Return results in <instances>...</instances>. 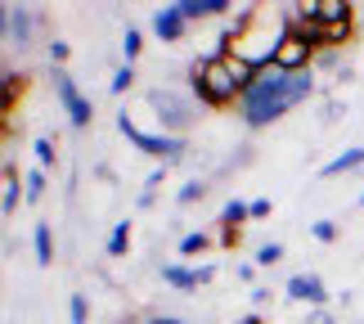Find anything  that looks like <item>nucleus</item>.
Wrapping results in <instances>:
<instances>
[{
	"label": "nucleus",
	"instance_id": "obj_20",
	"mask_svg": "<svg viewBox=\"0 0 364 324\" xmlns=\"http://www.w3.org/2000/svg\"><path fill=\"white\" fill-rule=\"evenodd\" d=\"M126 248H131V221H113V230L104 239V252L108 257H126Z\"/></svg>",
	"mask_w": 364,
	"mask_h": 324
},
{
	"label": "nucleus",
	"instance_id": "obj_6",
	"mask_svg": "<svg viewBox=\"0 0 364 324\" xmlns=\"http://www.w3.org/2000/svg\"><path fill=\"white\" fill-rule=\"evenodd\" d=\"M54 95H59V108L68 113V126H73V131H86V126L95 122V100H90V95H81L77 77L68 73V68L54 73Z\"/></svg>",
	"mask_w": 364,
	"mask_h": 324
},
{
	"label": "nucleus",
	"instance_id": "obj_31",
	"mask_svg": "<svg viewBox=\"0 0 364 324\" xmlns=\"http://www.w3.org/2000/svg\"><path fill=\"white\" fill-rule=\"evenodd\" d=\"M311 239H319V244H333L338 239V221H311Z\"/></svg>",
	"mask_w": 364,
	"mask_h": 324
},
{
	"label": "nucleus",
	"instance_id": "obj_11",
	"mask_svg": "<svg viewBox=\"0 0 364 324\" xmlns=\"http://www.w3.org/2000/svg\"><path fill=\"white\" fill-rule=\"evenodd\" d=\"M180 14L189 23H207V19H230L234 14V0H176Z\"/></svg>",
	"mask_w": 364,
	"mask_h": 324
},
{
	"label": "nucleus",
	"instance_id": "obj_13",
	"mask_svg": "<svg viewBox=\"0 0 364 324\" xmlns=\"http://www.w3.org/2000/svg\"><path fill=\"white\" fill-rule=\"evenodd\" d=\"M364 167V145H355V149H342L338 158H328L324 167H319V176L324 180H333V176H346V172H360Z\"/></svg>",
	"mask_w": 364,
	"mask_h": 324
},
{
	"label": "nucleus",
	"instance_id": "obj_32",
	"mask_svg": "<svg viewBox=\"0 0 364 324\" xmlns=\"http://www.w3.org/2000/svg\"><path fill=\"white\" fill-rule=\"evenodd\" d=\"M301 324H338V315H333V306H315Z\"/></svg>",
	"mask_w": 364,
	"mask_h": 324
},
{
	"label": "nucleus",
	"instance_id": "obj_8",
	"mask_svg": "<svg viewBox=\"0 0 364 324\" xmlns=\"http://www.w3.org/2000/svg\"><path fill=\"white\" fill-rule=\"evenodd\" d=\"M149 27H153V36L162 41V46H180V41L189 36V19L180 14V5H162V9H153V19H149Z\"/></svg>",
	"mask_w": 364,
	"mask_h": 324
},
{
	"label": "nucleus",
	"instance_id": "obj_29",
	"mask_svg": "<svg viewBox=\"0 0 364 324\" xmlns=\"http://www.w3.org/2000/svg\"><path fill=\"white\" fill-rule=\"evenodd\" d=\"M135 86V63H117V73H113V81H108V90L113 95H126Z\"/></svg>",
	"mask_w": 364,
	"mask_h": 324
},
{
	"label": "nucleus",
	"instance_id": "obj_9",
	"mask_svg": "<svg viewBox=\"0 0 364 324\" xmlns=\"http://www.w3.org/2000/svg\"><path fill=\"white\" fill-rule=\"evenodd\" d=\"M284 298L288 302H301V306H328V288H324V279H319L315 271H301V275H292L288 284H284Z\"/></svg>",
	"mask_w": 364,
	"mask_h": 324
},
{
	"label": "nucleus",
	"instance_id": "obj_37",
	"mask_svg": "<svg viewBox=\"0 0 364 324\" xmlns=\"http://www.w3.org/2000/svg\"><path fill=\"white\" fill-rule=\"evenodd\" d=\"M144 324H189V320H180V315H153V320H144Z\"/></svg>",
	"mask_w": 364,
	"mask_h": 324
},
{
	"label": "nucleus",
	"instance_id": "obj_34",
	"mask_svg": "<svg viewBox=\"0 0 364 324\" xmlns=\"http://www.w3.org/2000/svg\"><path fill=\"white\" fill-rule=\"evenodd\" d=\"M247 298H252V306H265V302L274 298V288H265V284H252V293H247Z\"/></svg>",
	"mask_w": 364,
	"mask_h": 324
},
{
	"label": "nucleus",
	"instance_id": "obj_30",
	"mask_svg": "<svg viewBox=\"0 0 364 324\" xmlns=\"http://www.w3.org/2000/svg\"><path fill=\"white\" fill-rule=\"evenodd\" d=\"M46 54H50V63H54V68H63L68 59H73V46H68V41H59V36H54L50 46H46Z\"/></svg>",
	"mask_w": 364,
	"mask_h": 324
},
{
	"label": "nucleus",
	"instance_id": "obj_17",
	"mask_svg": "<svg viewBox=\"0 0 364 324\" xmlns=\"http://www.w3.org/2000/svg\"><path fill=\"white\" fill-rule=\"evenodd\" d=\"M46 189H50V172H46V167H32V172L23 176V199L36 207L41 199H46Z\"/></svg>",
	"mask_w": 364,
	"mask_h": 324
},
{
	"label": "nucleus",
	"instance_id": "obj_40",
	"mask_svg": "<svg viewBox=\"0 0 364 324\" xmlns=\"http://www.w3.org/2000/svg\"><path fill=\"white\" fill-rule=\"evenodd\" d=\"M122 324H135V320H122Z\"/></svg>",
	"mask_w": 364,
	"mask_h": 324
},
{
	"label": "nucleus",
	"instance_id": "obj_2",
	"mask_svg": "<svg viewBox=\"0 0 364 324\" xmlns=\"http://www.w3.org/2000/svg\"><path fill=\"white\" fill-rule=\"evenodd\" d=\"M288 77L284 68H265V73H257V81H252V90L239 100V117L247 131H261V126H274L279 117H288L292 104H288Z\"/></svg>",
	"mask_w": 364,
	"mask_h": 324
},
{
	"label": "nucleus",
	"instance_id": "obj_26",
	"mask_svg": "<svg viewBox=\"0 0 364 324\" xmlns=\"http://www.w3.org/2000/svg\"><path fill=\"white\" fill-rule=\"evenodd\" d=\"M346 117V100L342 95H324V104H319V126H338Z\"/></svg>",
	"mask_w": 364,
	"mask_h": 324
},
{
	"label": "nucleus",
	"instance_id": "obj_18",
	"mask_svg": "<svg viewBox=\"0 0 364 324\" xmlns=\"http://www.w3.org/2000/svg\"><path fill=\"white\" fill-rule=\"evenodd\" d=\"M243 221H252V203H243V199H230L216 216V225H225V230H243Z\"/></svg>",
	"mask_w": 364,
	"mask_h": 324
},
{
	"label": "nucleus",
	"instance_id": "obj_33",
	"mask_svg": "<svg viewBox=\"0 0 364 324\" xmlns=\"http://www.w3.org/2000/svg\"><path fill=\"white\" fill-rule=\"evenodd\" d=\"M270 212H274V203H270V199H252V221H265Z\"/></svg>",
	"mask_w": 364,
	"mask_h": 324
},
{
	"label": "nucleus",
	"instance_id": "obj_16",
	"mask_svg": "<svg viewBox=\"0 0 364 324\" xmlns=\"http://www.w3.org/2000/svg\"><path fill=\"white\" fill-rule=\"evenodd\" d=\"M351 36H355V23L319 27V50H342V46H351Z\"/></svg>",
	"mask_w": 364,
	"mask_h": 324
},
{
	"label": "nucleus",
	"instance_id": "obj_35",
	"mask_svg": "<svg viewBox=\"0 0 364 324\" xmlns=\"http://www.w3.org/2000/svg\"><path fill=\"white\" fill-rule=\"evenodd\" d=\"M239 234H243V230H225V225H220L216 244H220V248H239Z\"/></svg>",
	"mask_w": 364,
	"mask_h": 324
},
{
	"label": "nucleus",
	"instance_id": "obj_39",
	"mask_svg": "<svg viewBox=\"0 0 364 324\" xmlns=\"http://www.w3.org/2000/svg\"><path fill=\"white\" fill-rule=\"evenodd\" d=\"M360 207H364V194H360Z\"/></svg>",
	"mask_w": 364,
	"mask_h": 324
},
{
	"label": "nucleus",
	"instance_id": "obj_21",
	"mask_svg": "<svg viewBox=\"0 0 364 324\" xmlns=\"http://www.w3.org/2000/svg\"><path fill=\"white\" fill-rule=\"evenodd\" d=\"M315 73H333V77H346V81H351V68H342V50H319L315 54Z\"/></svg>",
	"mask_w": 364,
	"mask_h": 324
},
{
	"label": "nucleus",
	"instance_id": "obj_14",
	"mask_svg": "<svg viewBox=\"0 0 364 324\" xmlns=\"http://www.w3.org/2000/svg\"><path fill=\"white\" fill-rule=\"evenodd\" d=\"M315 19H319V27L355 23V5H346V0H315Z\"/></svg>",
	"mask_w": 364,
	"mask_h": 324
},
{
	"label": "nucleus",
	"instance_id": "obj_27",
	"mask_svg": "<svg viewBox=\"0 0 364 324\" xmlns=\"http://www.w3.org/2000/svg\"><path fill=\"white\" fill-rule=\"evenodd\" d=\"M68 324H90V298L86 293H68Z\"/></svg>",
	"mask_w": 364,
	"mask_h": 324
},
{
	"label": "nucleus",
	"instance_id": "obj_10",
	"mask_svg": "<svg viewBox=\"0 0 364 324\" xmlns=\"http://www.w3.org/2000/svg\"><path fill=\"white\" fill-rule=\"evenodd\" d=\"M18 199H23V176H18V167H14V158L5 153V167H0V216L18 212Z\"/></svg>",
	"mask_w": 364,
	"mask_h": 324
},
{
	"label": "nucleus",
	"instance_id": "obj_15",
	"mask_svg": "<svg viewBox=\"0 0 364 324\" xmlns=\"http://www.w3.org/2000/svg\"><path fill=\"white\" fill-rule=\"evenodd\" d=\"M32 252H36L41 266H54V257H59V252H54V225L50 221H36L32 225Z\"/></svg>",
	"mask_w": 364,
	"mask_h": 324
},
{
	"label": "nucleus",
	"instance_id": "obj_12",
	"mask_svg": "<svg viewBox=\"0 0 364 324\" xmlns=\"http://www.w3.org/2000/svg\"><path fill=\"white\" fill-rule=\"evenodd\" d=\"M162 284L176 288V293H193V288H203V271L198 266H185V261H166L162 266Z\"/></svg>",
	"mask_w": 364,
	"mask_h": 324
},
{
	"label": "nucleus",
	"instance_id": "obj_5",
	"mask_svg": "<svg viewBox=\"0 0 364 324\" xmlns=\"http://www.w3.org/2000/svg\"><path fill=\"white\" fill-rule=\"evenodd\" d=\"M41 23H46V14L36 5H5L0 9V27H5V46L9 50H32Z\"/></svg>",
	"mask_w": 364,
	"mask_h": 324
},
{
	"label": "nucleus",
	"instance_id": "obj_22",
	"mask_svg": "<svg viewBox=\"0 0 364 324\" xmlns=\"http://www.w3.org/2000/svg\"><path fill=\"white\" fill-rule=\"evenodd\" d=\"M212 244H216V239L207 234V230H189V234L176 244V252H180V257H198V252H207Z\"/></svg>",
	"mask_w": 364,
	"mask_h": 324
},
{
	"label": "nucleus",
	"instance_id": "obj_41",
	"mask_svg": "<svg viewBox=\"0 0 364 324\" xmlns=\"http://www.w3.org/2000/svg\"><path fill=\"white\" fill-rule=\"evenodd\" d=\"M9 324H18V320H9Z\"/></svg>",
	"mask_w": 364,
	"mask_h": 324
},
{
	"label": "nucleus",
	"instance_id": "obj_3",
	"mask_svg": "<svg viewBox=\"0 0 364 324\" xmlns=\"http://www.w3.org/2000/svg\"><path fill=\"white\" fill-rule=\"evenodd\" d=\"M144 100L153 108V117L166 135H189V126L198 122V100L189 95V86H176V81H162V86H149Z\"/></svg>",
	"mask_w": 364,
	"mask_h": 324
},
{
	"label": "nucleus",
	"instance_id": "obj_25",
	"mask_svg": "<svg viewBox=\"0 0 364 324\" xmlns=\"http://www.w3.org/2000/svg\"><path fill=\"white\" fill-rule=\"evenodd\" d=\"M139 54H144V32H139V27L131 23V27L122 32V63H135Z\"/></svg>",
	"mask_w": 364,
	"mask_h": 324
},
{
	"label": "nucleus",
	"instance_id": "obj_24",
	"mask_svg": "<svg viewBox=\"0 0 364 324\" xmlns=\"http://www.w3.org/2000/svg\"><path fill=\"white\" fill-rule=\"evenodd\" d=\"M32 153H36V167H46V172H54V167H59V149H54V135H36V140H32Z\"/></svg>",
	"mask_w": 364,
	"mask_h": 324
},
{
	"label": "nucleus",
	"instance_id": "obj_23",
	"mask_svg": "<svg viewBox=\"0 0 364 324\" xmlns=\"http://www.w3.org/2000/svg\"><path fill=\"white\" fill-rule=\"evenodd\" d=\"M284 257H288V248L279 244V239H265V244L257 248V257H252V261H257V271H270V266H279Z\"/></svg>",
	"mask_w": 364,
	"mask_h": 324
},
{
	"label": "nucleus",
	"instance_id": "obj_4",
	"mask_svg": "<svg viewBox=\"0 0 364 324\" xmlns=\"http://www.w3.org/2000/svg\"><path fill=\"white\" fill-rule=\"evenodd\" d=\"M117 131L122 140H131V145L139 153H149V158H158L166 167H180V162H189V140L185 135H166V131H144V126H135L131 113H117Z\"/></svg>",
	"mask_w": 364,
	"mask_h": 324
},
{
	"label": "nucleus",
	"instance_id": "obj_19",
	"mask_svg": "<svg viewBox=\"0 0 364 324\" xmlns=\"http://www.w3.org/2000/svg\"><path fill=\"white\" fill-rule=\"evenodd\" d=\"M207 194H212V180H207V176H193V180H185V185L176 189V203L180 207H193V203H203Z\"/></svg>",
	"mask_w": 364,
	"mask_h": 324
},
{
	"label": "nucleus",
	"instance_id": "obj_7",
	"mask_svg": "<svg viewBox=\"0 0 364 324\" xmlns=\"http://www.w3.org/2000/svg\"><path fill=\"white\" fill-rule=\"evenodd\" d=\"M315 54H319V46H315L311 36H301V32H288L284 41H279L274 68H284V73H311V68H315Z\"/></svg>",
	"mask_w": 364,
	"mask_h": 324
},
{
	"label": "nucleus",
	"instance_id": "obj_28",
	"mask_svg": "<svg viewBox=\"0 0 364 324\" xmlns=\"http://www.w3.org/2000/svg\"><path fill=\"white\" fill-rule=\"evenodd\" d=\"M0 86H5V113H14V104H18V86H23V77L14 73L9 63H5V73H0Z\"/></svg>",
	"mask_w": 364,
	"mask_h": 324
},
{
	"label": "nucleus",
	"instance_id": "obj_36",
	"mask_svg": "<svg viewBox=\"0 0 364 324\" xmlns=\"http://www.w3.org/2000/svg\"><path fill=\"white\" fill-rule=\"evenodd\" d=\"M234 275H239V284H252V279H257V261H239Z\"/></svg>",
	"mask_w": 364,
	"mask_h": 324
},
{
	"label": "nucleus",
	"instance_id": "obj_38",
	"mask_svg": "<svg viewBox=\"0 0 364 324\" xmlns=\"http://www.w3.org/2000/svg\"><path fill=\"white\" fill-rule=\"evenodd\" d=\"M234 324H265V320H261V311H247V315H239Z\"/></svg>",
	"mask_w": 364,
	"mask_h": 324
},
{
	"label": "nucleus",
	"instance_id": "obj_1",
	"mask_svg": "<svg viewBox=\"0 0 364 324\" xmlns=\"http://www.w3.org/2000/svg\"><path fill=\"white\" fill-rule=\"evenodd\" d=\"M252 81H257V68H247L234 54H198L189 63L185 86L203 108H234L252 90Z\"/></svg>",
	"mask_w": 364,
	"mask_h": 324
}]
</instances>
